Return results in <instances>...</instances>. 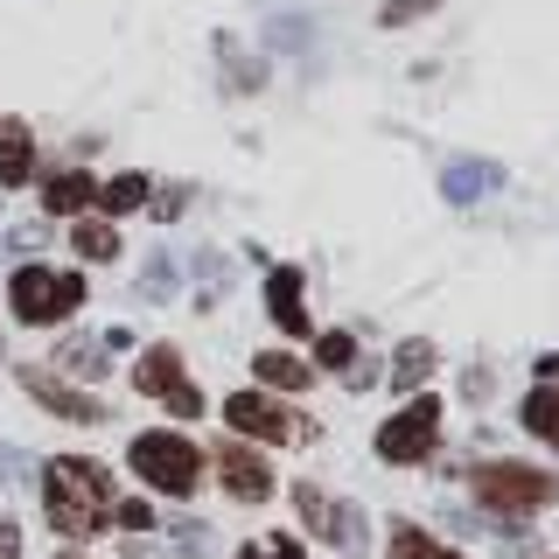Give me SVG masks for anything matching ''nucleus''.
<instances>
[{"label": "nucleus", "mask_w": 559, "mask_h": 559, "mask_svg": "<svg viewBox=\"0 0 559 559\" xmlns=\"http://www.w3.org/2000/svg\"><path fill=\"white\" fill-rule=\"evenodd\" d=\"M8 245H14V252H35V245H49V231H43V224H14Z\"/></svg>", "instance_id": "a878e982"}, {"label": "nucleus", "mask_w": 559, "mask_h": 559, "mask_svg": "<svg viewBox=\"0 0 559 559\" xmlns=\"http://www.w3.org/2000/svg\"><path fill=\"white\" fill-rule=\"evenodd\" d=\"M78 252H84V259H119V231H112L105 217L78 224Z\"/></svg>", "instance_id": "4be33fe9"}, {"label": "nucleus", "mask_w": 559, "mask_h": 559, "mask_svg": "<svg viewBox=\"0 0 559 559\" xmlns=\"http://www.w3.org/2000/svg\"><path fill=\"white\" fill-rule=\"evenodd\" d=\"M22 384H28V399H43V406L57 419H70V427H98V419H105V406L92 392H70V384H57L49 371H22Z\"/></svg>", "instance_id": "9d476101"}, {"label": "nucleus", "mask_w": 559, "mask_h": 559, "mask_svg": "<svg viewBox=\"0 0 559 559\" xmlns=\"http://www.w3.org/2000/svg\"><path fill=\"white\" fill-rule=\"evenodd\" d=\"M231 559H259V552H231Z\"/></svg>", "instance_id": "7c9ffc66"}, {"label": "nucleus", "mask_w": 559, "mask_h": 559, "mask_svg": "<svg viewBox=\"0 0 559 559\" xmlns=\"http://www.w3.org/2000/svg\"><path fill=\"white\" fill-rule=\"evenodd\" d=\"M14 294V314H22L28 329H49V322H70V314L84 308V280L78 273H57V266H22L8 280Z\"/></svg>", "instance_id": "7ed1b4c3"}, {"label": "nucleus", "mask_w": 559, "mask_h": 559, "mask_svg": "<svg viewBox=\"0 0 559 559\" xmlns=\"http://www.w3.org/2000/svg\"><path fill=\"white\" fill-rule=\"evenodd\" d=\"M294 511H301V518H308V532H314V538H329L336 552H357V546H364V518H357V503H329L314 483H301V489H294Z\"/></svg>", "instance_id": "0eeeda50"}, {"label": "nucleus", "mask_w": 559, "mask_h": 559, "mask_svg": "<svg viewBox=\"0 0 559 559\" xmlns=\"http://www.w3.org/2000/svg\"><path fill=\"white\" fill-rule=\"evenodd\" d=\"M0 476H22V448H0Z\"/></svg>", "instance_id": "c756f323"}, {"label": "nucleus", "mask_w": 559, "mask_h": 559, "mask_svg": "<svg viewBox=\"0 0 559 559\" xmlns=\"http://www.w3.org/2000/svg\"><path fill=\"white\" fill-rule=\"evenodd\" d=\"M217 476H224V489H231L238 503H266L273 497V468L238 441H217Z\"/></svg>", "instance_id": "1a4fd4ad"}, {"label": "nucleus", "mask_w": 559, "mask_h": 559, "mask_svg": "<svg viewBox=\"0 0 559 559\" xmlns=\"http://www.w3.org/2000/svg\"><path fill=\"white\" fill-rule=\"evenodd\" d=\"M133 468H140V483L168 489V497H189V489L203 483V454L189 448L182 433H140V441H133Z\"/></svg>", "instance_id": "20e7f679"}, {"label": "nucleus", "mask_w": 559, "mask_h": 559, "mask_svg": "<svg viewBox=\"0 0 559 559\" xmlns=\"http://www.w3.org/2000/svg\"><path fill=\"white\" fill-rule=\"evenodd\" d=\"M0 559H22V532H14L8 518H0Z\"/></svg>", "instance_id": "cd10ccee"}, {"label": "nucleus", "mask_w": 559, "mask_h": 559, "mask_svg": "<svg viewBox=\"0 0 559 559\" xmlns=\"http://www.w3.org/2000/svg\"><path fill=\"white\" fill-rule=\"evenodd\" d=\"M524 427H532L538 441H552V448H559V392H546V384H538V392L524 399Z\"/></svg>", "instance_id": "6ab92c4d"}, {"label": "nucleus", "mask_w": 559, "mask_h": 559, "mask_svg": "<svg viewBox=\"0 0 559 559\" xmlns=\"http://www.w3.org/2000/svg\"><path fill=\"white\" fill-rule=\"evenodd\" d=\"M43 503L63 538H98L112 524V468L92 454H57L43 468Z\"/></svg>", "instance_id": "f257e3e1"}, {"label": "nucleus", "mask_w": 559, "mask_h": 559, "mask_svg": "<svg viewBox=\"0 0 559 559\" xmlns=\"http://www.w3.org/2000/svg\"><path fill=\"white\" fill-rule=\"evenodd\" d=\"M392 559H462V552H448V546H433L419 524H399L392 532Z\"/></svg>", "instance_id": "aec40b11"}, {"label": "nucleus", "mask_w": 559, "mask_h": 559, "mask_svg": "<svg viewBox=\"0 0 559 559\" xmlns=\"http://www.w3.org/2000/svg\"><path fill=\"white\" fill-rule=\"evenodd\" d=\"M433 8H441V0H384L378 22H384V28H413V22H427Z\"/></svg>", "instance_id": "5701e85b"}, {"label": "nucleus", "mask_w": 559, "mask_h": 559, "mask_svg": "<svg viewBox=\"0 0 559 559\" xmlns=\"http://www.w3.org/2000/svg\"><path fill=\"white\" fill-rule=\"evenodd\" d=\"M433 364H441V349L433 343H399V357H392V392H413L419 378H433Z\"/></svg>", "instance_id": "2eb2a0df"}, {"label": "nucleus", "mask_w": 559, "mask_h": 559, "mask_svg": "<svg viewBox=\"0 0 559 559\" xmlns=\"http://www.w3.org/2000/svg\"><path fill=\"white\" fill-rule=\"evenodd\" d=\"M154 203V217H182V203H189V189H162V197H147Z\"/></svg>", "instance_id": "bb28decb"}, {"label": "nucleus", "mask_w": 559, "mask_h": 559, "mask_svg": "<svg viewBox=\"0 0 559 559\" xmlns=\"http://www.w3.org/2000/svg\"><path fill=\"white\" fill-rule=\"evenodd\" d=\"M489 189H503V168L497 162H468V154H462V162L441 168V197L448 203H476V197H489Z\"/></svg>", "instance_id": "f8f14e48"}, {"label": "nucleus", "mask_w": 559, "mask_h": 559, "mask_svg": "<svg viewBox=\"0 0 559 559\" xmlns=\"http://www.w3.org/2000/svg\"><path fill=\"white\" fill-rule=\"evenodd\" d=\"M28 168H35V140L22 119H0V189H14V182H28Z\"/></svg>", "instance_id": "ddd939ff"}, {"label": "nucleus", "mask_w": 559, "mask_h": 559, "mask_svg": "<svg viewBox=\"0 0 559 559\" xmlns=\"http://www.w3.org/2000/svg\"><path fill=\"white\" fill-rule=\"evenodd\" d=\"M57 364H63V371H78V378H105V371H112V357H105L98 336H70L57 349Z\"/></svg>", "instance_id": "f3484780"}, {"label": "nucleus", "mask_w": 559, "mask_h": 559, "mask_svg": "<svg viewBox=\"0 0 559 559\" xmlns=\"http://www.w3.org/2000/svg\"><path fill=\"white\" fill-rule=\"evenodd\" d=\"M168 294H175V266H168V252H162L147 273H140V301H168Z\"/></svg>", "instance_id": "b1692460"}, {"label": "nucleus", "mask_w": 559, "mask_h": 559, "mask_svg": "<svg viewBox=\"0 0 559 559\" xmlns=\"http://www.w3.org/2000/svg\"><path fill=\"white\" fill-rule=\"evenodd\" d=\"M133 384H140L147 399H168L175 419H197V413H203V392L182 378V349H175V343H154L147 357L133 364Z\"/></svg>", "instance_id": "39448f33"}, {"label": "nucleus", "mask_w": 559, "mask_h": 559, "mask_svg": "<svg viewBox=\"0 0 559 559\" xmlns=\"http://www.w3.org/2000/svg\"><path fill=\"white\" fill-rule=\"evenodd\" d=\"M259 559H301V546H294V538H266V552Z\"/></svg>", "instance_id": "c85d7f7f"}, {"label": "nucleus", "mask_w": 559, "mask_h": 559, "mask_svg": "<svg viewBox=\"0 0 559 559\" xmlns=\"http://www.w3.org/2000/svg\"><path fill=\"white\" fill-rule=\"evenodd\" d=\"M112 524H127V532H147L154 511H147V503H112Z\"/></svg>", "instance_id": "393cba45"}, {"label": "nucleus", "mask_w": 559, "mask_h": 559, "mask_svg": "<svg viewBox=\"0 0 559 559\" xmlns=\"http://www.w3.org/2000/svg\"><path fill=\"white\" fill-rule=\"evenodd\" d=\"M441 441V399H413L406 413H392L378 427V454L384 462H427Z\"/></svg>", "instance_id": "423d86ee"}, {"label": "nucleus", "mask_w": 559, "mask_h": 559, "mask_svg": "<svg viewBox=\"0 0 559 559\" xmlns=\"http://www.w3.org/2000/svg\"><path fill=\"white\" fill-rule=\"evenodd\" d=\"M266 308L287 336H308V308H301V266H273L266 273Z\"/></svg>", "instance_id": "9b49d317"}, {"label": "nucleus", "mask_w": 559, "mask_h": 559, "mask_svg": "<svg viewBox=\"0 0 559 559\" xmlns=\"http://www.w3.org/2000/svg\"><path fill=\"white\" fill-rule=\"evenodd\" d=\"M357 336H343V329H329L322 336V371H343V378H357Z\"/></svg>", "instance_id": "412c9836"}, {"label": "nucleus", "mask_w": 559, "mask_h": 559, "mask_svg": "<svg viewBox=\"0 0 559 559\" xmlns=\"http://www.w3.org/2000/svg\"><path fill=\"white\" fill-rule=\"evenodd\" d=\"M259 378L266 384H280V392H301V384L314 378L301 357H287V349H266V357H259Z\"/></svg>", "instance_id": "a211bd4d"}, {"label": "nucleus", "mask_w": 559, "mask_h": 559, "mask_svg": "<svg viewBox=\"0 0 559 559\" xmlns=\"http://www.w3.org/2000/svg\"><path fill=\"white\" fill-rule=\"evenodd\" d=\"M92 197H98V175H78V168H70V175H49V182H43L49 217H70V210H84Z\"/></svg>", "instance_id": "4468645a"}, {"label": "nucleus", "mask_w": 559, "mask_h": 559, "mask_svg": "<svg viewBox=\"0 0 559 559\" xmlns=\"http://www.w3.org/2000/svg\"><path fill=\"white\" fill-rule=\"evenodd\" d=\"M224 419H231L238 433H252V441H294V433H301L266 392H231V399H224Z\"/></svg>", "instance_id": "6e6552de"}, {"label": "nucleus", "mask_w": 559, "mask_h": 559, "mask_svg": "<svg viewBox=\"0 0 559 559\" xmlns=\"http://www.w3.org/2000/svg\"><path fill=\"white\" fill-rule=\"evenodd\" d=\"M468 489H476L483 511H503L518 524L559 497V483L546 476V468H524V462H476V468H468Z\"/></svg>", "instance_id": "f03ea898"}, {"label": "nucleus", "mask_w": 559, "mask_h": 559, "mask_svg": "<svg viewBox=\"0 0 559 559\" xmlns=\"http://www.w3.org/2000/svg\"><path fill=\"white\" fill-rule=\"evenodd\" d=\"M57 559H84V552H57Z\"/></svg>", "instance_id": "2f4dec72"}, {"label": "nucleus", "mask_w": 559, "mask_h": 559, "mask_svg": "<svg viewBox=\"0 0 559 559\" xmlns=\"http://www.w3.org/2000/svg\"><path fill=\"white\" fill-rule=\"evenodd\" d=\"M154 197V189H147V175H112V182H98V210H105V217H127V210H140V203H147Z\"/></svg>", "instance_id": "dca6fc26"}]
</instances>
